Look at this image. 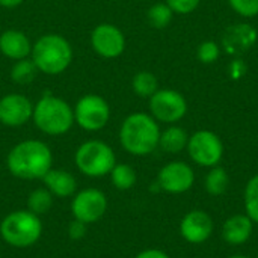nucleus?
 Listing matches in <instances>:
<instances>
[{
  "instance_id": "18",
  "label": "nucleus",
  "mask_w": 258,
  "mask_h": 258,
  "mask_svg": "<svg viewBox=\"0 0 258 258\" xmlns=\"http://www.w3.org/2000/svg\"><path fill=\"white\" fill-rule=\"evenodd\" d=\"M254 222L246 215H234L228 218L222 227V237L230 245H243L249 240Z\"/></svg>"
},
{
  "instance_id": "1",
  "label": "nucleus",
  "mask_w": 258,
  "mask_h": 258,
  "mask_svg": "<svg viewBox=\"0 0 258 258\" xmlns=\"http://www.w3.org/2000/svg\"><path fill=\"white\" fill-rule=\"evenodd\" d=\"M6 166L20 180H42L53 166V154L45 142L26 139L11 148L6 156Z\"/></svg>"
},
{
  "instance_id": "20",
  "label": "nucleus",
  "mask_w": 258,
  "mask_h": 258,
  "mask_svg": "<svg viewBox=\"0 0 258 258\" xmlns=\"http://www.w3.org/2000/svg\"><path fill=\"white\" fill-rule=\"evenodd\" d=\"M230 186V177L228 172L221 168V166H213L210 168L209 174L206 175L204 180V187L206 192L212 197H221L227 192Z\"/></svg>"
},
{
  "instance_id": "2",
  "label": "nucleus",
  "mask_w": 258,
  "mask_h": 258,
  "mask_svg": "<svg viewBox=\"0 0 258 258\" xmlns=\"http://www.w3.org/2000/svg\"><path fill=\"white\" fill-rule=\"evenodd\" d=\"M160 127L145 112L130 113L119 127V142L132 156H148L159 147Z\"/></svg>"
},
{
  "instance_id": "13",
  "label": "nucleus",
  "mask_w": 258,
  "mask_h": 258,
  "mask_svg": "<svg viewBox=\"0 0 258 258\" xmlns=\"http://www.w3.org/2000/svg\"><path fill=\"white\" fill-rule=\"evenodd\" d=\"M33 103L23 94L11 92L0 98V124L21 127L32 119Z\"/></svg>"
},
{
  "instance_id": "27",
  "label": "nucleus",
  "mask_w": 258,
  "mask_h": 258,
  "mask_svg": "<svg viewBox=\"0 0 258 258\" xmlns=\"http://www.w3.org/2000/svg\"><path fill=\"white\" fill-rule=\"evenodd\" d=\"M197 56H198L200 62H203L206 65L215 63L221 56V45L216 44L215 41H204L198 45Z\"/></svg>"
},
{
  "instance_id": "5",
  "label": "nucleus",
  "mask_w": 258,
  "mask_h": 258,
  "mask_svg": "<svg viewBox=\"0 0 258 258\" xmlns=\"http://www.w3.org/2000/svg\"><path fill=\"white\" fill-rule=\"evenodd\" d=\"M0 236L12 248H29L41 239L42 222L29 210H15L0 222Z\"/></svg>"
},
{
  "instance_id": "26",
  "label": "nucleus",
  "mask_w": 258,
  "mask_h": 258,
  "mask_svg": "<svg viewBox=\"0 0 258 258\" xmlns=\"http://www.w3.org/2000/svg\"><path fill=\"white\" fill-rule=\"evenodd\" d=\"M243 201H245L246 216L254 224H258V174L254 175L246 183L245 194H243Z\"/></svg>"
},
{
  "instance_id": "15",
  "label": "nucleus",
  "mask_w": 258,
  "mask_h": 258,
  "mask_svg": "<svg viewBox=\"0 0 258 258\" xmlns=\"http://www.w3.org/2000/svg\"><path fill=\"white\" fill-rule=\"evenodd\" d=\"M257 29L248 23H237L230 27L222 35V47L228 54L237 56L251 50L257 42Z\"/></svg>"
},
{
  "instance_id": "16",
  "label": "nucleus",
  "mask_w": 258,
  "mask_h": 258,
  "mask_svg": "<svg viewBox=\"0 0 258 258\" xmlns=\"http://www.w3.org/2000/svg\"><path fill=\"white\" fill-rule=\"evenodd\" d=\"M32 42L27 35L17 29H8L0 33V53L12 60L30 57Z\"/></svg>"
},
{
  "instance_id": "33",
  "label": "nucleus",
  "mask_w": 258,
  "mask_h": 258,
  "mask_svg": "<svg viewBox=\"0 0 258 258\" xmlns=\"http://www.w3.org/2000/svg\"><path fill=\"white\" fill-rule=\"evenodd\" d=\"M23 2H24V0H0V6L8 8V9H12V8L20 6Z\"/></svg>"
},
{
  "instance_id": "22",
  "label": "nucleus",
  "mask_w": 258,
  "mask_h": 258,
  "mask_svg": "<svg viewBox=\"0 0 258 258\" xmlns=\"http://www.w3.org/2000/svg\"><path fill=\"white\" fill-rule=\"evenodd\" d=\"M38 68L33 63V60L30 57L21 59V60H15V63L11 68V79L12 82H15L17 85H30L36 74H38Z\"/></svg>"
},
{
  "instance_id": "7",
  "label": "nucleus",
  "mask_w": 258,
  "mask_h": 258,
  "mask_svg": "<svg viewBox=\"0 0 258 258\" xmlns=\"http://www.w3.org/2000/svg\"><path fill=\"white\" fill-rule=\"evenodd\" d=\"M74 122L86 132H98L104 128L110 119L109 103L97 94L80 97L74 106Z\"/></svg>"
},
{
  "instance_id": "8",
  "label": "nucleus",
  "mask_w": 258,
  "mask_h": 258,
  "mask_svg": "<svg viewBox=\"0 0 258 258\" xmlns=\"http://www.w3.org/2000/svg\"><path fill=\"white\" fill-rule=\"evenodd\" d=\"M189 157L203 168L218 166L224 157V144L221 138L210 130H200L189 136L187 141Z\"/></svg>"
},
{
  "instance_id": "14",
  "label": "nucleus",
  "mask_w": 258,
  "mask_h": 258,
  "mask_svg": "<svg viewBox=\"0 0 258 258\" xmlns=\"http://www.w3.org/2000/svg\"><path fill=\"white\" fill-rule=\"evenodd\" d=\"M213 219L204 210H192L186 213L180 222L181 237L194 245H200L209 240L213 233Z\"/></svg>"
},
{
  "instance_id": "35",
  "label": "nucleus",
  "mask_w": 258,
  "mask_h": 258,
  "mask_svg": "<svg viewBox=\"0 0 258 258\" xmlns=\"http://www.w3.org/2000/svg\"><path fill=\"white\" fill-rule=\"evenodd\" d=\"M257 258H258V254H257Z\"/></svg>"
},
{
  "instance_id": "6",
  "label": "nucleus",
  "mask_w": 258,
  "mask_h": 258,
  "mask_svg": "<svg viewBox=\"0 0 258 258\" xmlns=\"http://www.w3.org/2000/svg\"><path fill=\"white\" fill-rule=\"evenodd\" d=\"M77 169L91 178H101L109 175L116 165V156L112 147L100 139L83 142L74 154Z\"/></svg>"
},
{
  "instance_id": "11",
  "label": "nucleus",
  "mask_w": 258,
  "mask_h": 258,
  "mask_svg": "<svg viewBox=\"0 0 258 258\" xmlns=\"http://www.w3.org/2000/svg\"><path fill=\"white\" fill-rule=\"evenodd\" d=\"M91 47L104 59H116L125 50V36L115 24L100 23L91 32Z\"/></svg>"
},
{
  "instance_id": "19",
  "label": "nucleus",
  "mask_w": 258,
  "mask_h": 258,
  "mask_svg": "<svg viewBox=\"0 0 258 258\" xmlns=\"http://www.w3.org/2000/svg\"><path fill=\"white\" fill-rule=\"evenodd\" d=\"M189 136L184 128L171 124L168 128L160 132V139H159V147L169 153V154H177L181 153L187 147Z\"/></svg>"
},
{
  "instance_id": "12",
  "label": "nucleus",
  "mask_w": 258,
  "mask_h": 258,
  "mask_svg": "<svg viewBox=\"0 0 258 258\" xmlns=\"http://www.w3.org/2000/svg\"><path fill=\"white\" fill-rule=\"evenodd\" d=\"M157 183L160 186V190L172 195H180L192 189L195 183V172L186 162H169L159 171Z\"/></svg>"
},
{
  "instance_id": "25",
  "label": "nucleus",
  "mask_w": 258,
  "mask_h": 258,
  "mask_svg": "<svg viewBox=\"0 0 258 258\" xmlns=\"http://www.w3.org/2000/svg\"><path fill=\"white\" fill-rule=\"evenodd\" d=\"M147 18L151 27L165 29L171 24L174 18V11L168 6V3H154L147 12Z\"/></svg>"
},
{
  "instance_id": "30",
  "label": "nucleus",
  "mask_w": 258,
  "mask_h": 258,
  "mask_svg": "<svg viewBox=\"0 0 258 258\" xmlns=\"http://www.w3.org/2000/svg\"><path fill=\"white\" fill-rule=\"evenodd\" d=\"M68 236L71 240H82L86 236V224L74 219L68 225Z\"/></svg>"
},
{
  "instance_id": "31",
  "label": "nucleus",
  "mask_w": 258,
  "mask_h": 258,
  "mask_svg": "<svg viewBox=\"0 0 258 258\" xmlns=\"http://www.w3.org/2000/svg\"><path fill=\"white\" fill-rule=\"evenodd\" d=\"M246 71H248V67H246V63H245L243 60H240V59H234V60L230 63V67H228L230 77L234 79V80L242 79V77L246 74Z\"/></svg>"
},
{
  "instance_id": "32",
  "label": "nucleus",
  "mask_w": 258,
  "mask_h": 258,
  "mask_svg": "<svg viewBox=\"0 0 258 258\" xmlns=\"http://www.w3.org/2000/svg\"><path fill=\"white\" fill-rule=\"evenodd\" d=\"M135 258H171L166 252L160 251V249H145L142 252H139Z\"/></svg>"
},
{
  "instance_id": "34",
  "label": "nucleus",
  "mask_w": 258,
  "mask_h": 258,
  "mask_svg": "<svg viewBox=\"0 0 258 258\" xmlns=\"http://www.w3.org/2000/svg\"><path fill=\"white\" fill-rule=\"evenodd\" d=\"M230 258H249V257H246V255H242V254H236V255H231Z\"/></svg>"
},
{
  "instance_id": "4",
  "label": "nucleus",
  "mask_w": 258,
  "mask_h": 258,
  "mask_svg": "<svg viewBox=\"0 0 258 258\" xmlns=\"http://www.w3.org/2000/svg\"><path fill=\"white\" fill-rule=\"evenodd\" d=\"M32 121L44 135L62 136L68 133L74 124V110L63 98L45 94L33 104Z\"/></svg>"
},
{
  "instance_id": "29",
  "label": "nucleus",
  "mask_w": 258,
  "mask_h": 258,
  "mask_svg": "<svg viewBox=\"0 0 258 258\" xmlns=\"http://www.w3.org/2000/svg\"><path fill=\"white\" fill-rule=\"evenodd\" d=\"M166 3L174 11V14L187 15L200 6L201 0H166Z\"/></svg>"
},
{
  "instance_id": "23",
  "label": "nucleus",
  "mask_w": 258,
  "mask_h": 258,
  "mask_svg": "<svg viewBox=\"0 0 258 258\" xmlns=\"http://www.w3.org/2000/svg\"><path fill=\"white\" fill-rule=\"evenodd\" d=\"M110 180H112V184L118 190H128L136 184L138 175H136V171L130 165L116 163L113 169L110 171Z\"/></svg>"
},
{
  "instance_id": "3",
  "label": "nucleus",
  "mask_w": 258,
  "mask_h": 258,
  "mask_svg": "<svg viewBox=\"0 0 258 258\" xmlns=\"http://www.w3.org/2000/svg\"><path fill=\"white\" fill-rule=\"evenodd\" d=\"M73 57L74 51L70 41L59 33H45L32 44L30 59L42 74H62L70 68Z\"/></svg>"
},
{
  "instance_id": "17",
  "label": "nucleus",
  "mask_w": 258,
  "mask_h": 258,
  "mask_svg": "<svg viewBox=\"0 0 258 258\" xmlns=\"http://www.w3.org/2000/svg\"><path fill=\"white\" fill-rule=\"evenodd\" d=\"M42 183L45 189L57 198H70L77 190V181L74 175L65 169H50L44 177Z\"/></svg>"
},
{
  "instance_id": "21",
  "label": "nucleus",
  "mask_w": 258,
  "mask_h": 258,
  "mask_svg": "<svg viewBox=\"0 0 258 258\" xmlns=\"http://www.w3.org/2000/svg\"><path fill=\"white\" fill-rule=\"evenodd\" d=\"M132 89L141 98H150L159 91V80L151 71H139L132 79Z\"/></svg>"
},
{
  "instance_id": "9",
  "label": "nucleus",
  "mask_w": 258,
  "mask_h": 258,
  "mask_svg": "<svg viewBox=\"0 0 258 258\" xmlns=\"http://www.w3.org/2000/svg\"><path fill=\"white\" fill-rule=\"evenodd\" d=\"M150 100V115L163 124H175L187 113V101L175 89H159Z\"/></svg>"
},
{
  "instance_id": "24",
  "label": "nucleus",
  "mask_w": 258,
  "mask_h": 258,
  "mask_svg": "<svg viewBox=\"0 0 258 258\" xmlns=\"http://www.w3.org/2000/svg\"><path fill=\"white\" fill-rule=\"evenodd\" d=\"M51 206H53V195L45 187L32 190L27 198V210L36 216L45 215L51 209Z\"/></svg>"
},
{
  "instance_id": "10",
  "label": "nucleus",
  "mask_w": 258,
  "mask_h": 258,
  "mask_svg": "<svg viewBox=\"0 0 258 258\" xmlns=\"http://www.w3.org/2000/svg\"><path fill=\"white\" fill-rule=\"evenodd\" d=\"M107 210L106 195L94 187L77 192L71 201V213L74 219L89 225L100 221Z\"/></svg>"
},
{
  "instance_id": "28",
  "label": "nucleus",
  "mask_w": 258,
  "mask_h": 258,
  "mask_svg": "<svg viewBox=\"0 0 258 258\" xmlns=\"http://www.w3.org/2000/svg\"><path fill=\"white\" fill-rule=\"evenodd\" d=\"M228 3L243 18H254L258 15V0H228Z\"/></svg>"
}]
</instances>
